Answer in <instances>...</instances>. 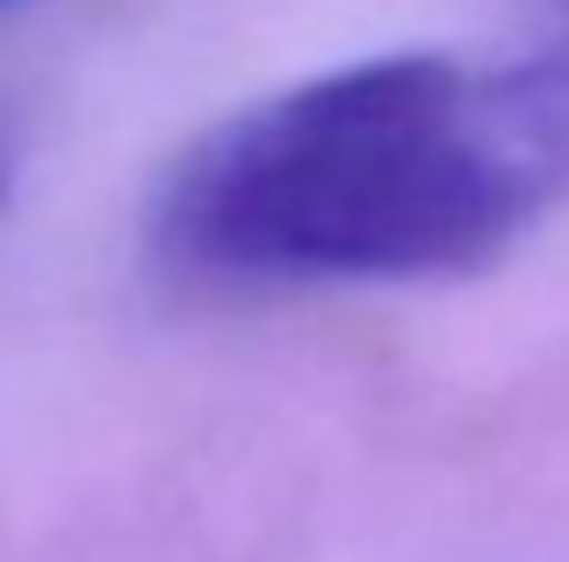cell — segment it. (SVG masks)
<instances>
[{
	"instance_id": "2",
	"label": "cell",
	"mask_w": 569,
	"mask_h": 562,
	"mask_svg": "<svg viewBox=\"0 0 569 562\" xmlns=\"http://www.w3.org/2000/svg\"><path fill=\"white\" fill-rule=\"evenodd\" d=\"M0 195H8V144H0Z\"/></svg>"
},
{
	"instance_id": "1",
	"label": "cell",
	"mask_w": 569,
	"mask_h": 562,
	"mask_svg": "<svg viewBox=\"0 0 569 562\" xmlns=\"http://www.w3.org/2000/svg\"><path fill=\"white\" fill-rule=\"evenodd\" d=\"M569 210V43H447L223 116L152 195V253L209 289L440 281Z\"/></svg>"
},
{
	"instance_id": "3",
	"label": "cell",
	"mask_w": 569,
	"mask_h": 562,
	"mask_svg": "<svg viewBox=\"0 0 569 562\" xmlns=\"http://www.w3.org/2000/svg\"><path fill=\"white\" fill-rule=\"evenodd\" d=\"M0 8H14V0H0Z\"/></svg>"
}]
</instances>
